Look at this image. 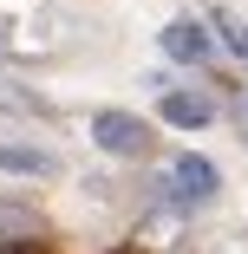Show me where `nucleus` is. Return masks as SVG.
<instances>
[{
	"label": "nucleus",
	"instance_id": "1",
	"mask_svg": "<svg viewBox=\"0 0 248 254\" xmlns=\"http://www.w3.org/2000/svg\"><path fill=\"white\" fill-rule=\"evenodd\" d=\"M216 189H222V176H216L209 157H196V150L170 157V170H164V195L176 202V209H196V202H209Z\"/></svg>",
	"mask_w": 248,
	"mask_h": 254
},
{
	"label": "nucleus",
	"instance_id": "2",
	"mask_svg": "<svg viewBox=\"0 0 248 254\" xmlns=\"http://www.w3.org/2000/svg\"><path fill=\"white\" fill-rule=\"evenodd\" d=\"M91 143L111 150V157H144V150H151V130L131 111H91Z\"/></svg>",
	"mask_w": 248,
	"mask_h": 254
},
{
	"label": "nucleus",
	"instance_id": "3",
	"mask_svg": "<svg viewBox=\"0 0 248 254\" xmlns=\"http://www.w3.org/2000/svg\"><path fill=\"white\" fill-rule=\"evenodd\" d=\"M164 53H170L176 65H203V59H209V26L170 20V26H164Z\"/></svg>",
	"mask_w": 248,
	"mask_h": 254
},
{
	"label": "nucleus",
	"instance_id": "4",
	"mask_svg": "<svg viewBox=\"0 0 248 254\" xmlns=\"http://www.w3.org/2000/svg\"><path fill=\"white\" fill-rule=\"evenodd\" d=\"M157 118H164V124H176V130H203V124L216 118V105H209L203 91H164Z\"/></svg>",
	"mask_w": 248,
	"mask_h": 254
},
{
	"label": "nucleus",
	"instance_id": "5",
	"mask_svg": "<svg viewBox=\"0 0 248 254\" xmlns=\"http://www.w3.org/2000/svg\"><path fill=\"white\" fill-rule=\"evenodd\" d=\"M0 170L7 176H46L53 157H46V150H26V143H0Z\"/></svg>",
	"mask_w": 248,
	"mask_h": 254
},
{
	"label": "nucleus",
	"instance_id": "6",
	"mask_svg": "<svg viewBox=\"0 0 248 254\" xmlns=\"http://www.w3.org/2000/svg\"><path fill=\"white\" fill-rule=\"evenodd\" d=\"M0 118H39V98L20 78H7V72H0Z\"/></svg>",
	"mask_w": 248,
	"mask_h": 254
},
{
	"label": "nucleus",
	"instance_id": "7",
	"mask_svg": "<svg viewBox=\"0 0 248 254\" xmlns=\"http://www.w3.org/2000/svg\"><path fill=\"white\" fill-rule=\"evenodd\" d=\"M33 228H39L33 209H20V202H0V235H33Z\"/></svg>",
	"mask_w": 248,
	"mask_h": 254
},
{
	"label": "nucleus",
	"instance_id": "8",
	"mask_svg": "<svg viewBox=\"0 0 248 254\" xmlns=\"http://www.w3.org/2000/svg\"><path fill=\"white\" fill-rule=\"evenodd\" d=\"M229 46H235V59L248 65V26H229Z\"/></svg>",
	"mask_w": 248,
	"mask_h": 254
}]
</instances>
